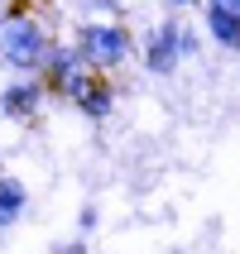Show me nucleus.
<instances>
[{
  "label": "nucleus",
  "mask_w": 240,
  "mask_h": 254,
  "mask_svg": "<svg viewBox=\"0 0 240 254\" xmlns=\"http://www.w3.org/2000/svg\"><path fill=\"white\" fill-rule=\"evenodd\" d=\"M43 58H48V39H43V29L34 19H19V24H10L0 34V63L5 67L29 72V67H39Z\"/></svg>",
  "instance_id": "1"
},
{
  "label": "nucleus",
  "mask_w": 240,
  "mask_h": 254,
  "mask_svg": "<svg viewBox=\"0 0 240 254\" xmlns=\"http://www.w3.org/2000/svg\"><path fill=\"white\" fill-rule=\"evenodd\" d=\"M72 53H77V63L115 67V63H125V53H130V34L120 24H86L82 29V43H77Z\"/></svg>",
  "instance_id": "2"
},
{
  "label": "nucleus",
  "mask_w": 240,
  "mask_h": 254,
  "mask_svg": "<svg viewBox=\"0 0 240 254\" xmlns=\"http://www.w3.org/2000/svg\"><path fill=\"white\" fill-rule=\"evenodd\" d=\"M178 34H183L178 24H163L154 39H149V72H159V77L173 72V63H178Z\"/></svg>",
  "instance_id": "3"
},
{
  "label": "nucleus",
  "mask_w": 240,
  "mask_h": 254,
  "mask_svg": "<svg viewBox=\"0 0 240 254\" xmlns=\"http://www.w3.org/2000/svg\"><path fill=\"white\" fill-rule=\"evenodd\" d=\"M29 197H24V183H14L10 173H0V230H10L19 216H24Z\"/></svg>",
  "instance_id": "4"
},
{
  "label": "nucleus",
  "mask_w": 240,
  "mask_h": 254,
  "mask_svg": "<svg viewBox=\"0 0 240 254\" xmlns=\"http://www.w3.org/2000/svg\"><path fill=\"white\" fill-rule=\"evenodd\" d=\"M39 96H43V86H39V82H19V86H10V91L0 96V111L10 115V120H24V115H34Z\"/></svg>",
  "instance_id": "5"
},
{
  "label": "nucleus",
  "mask_w": 240,
  "mask_h": 254,
  "mask_svg": "<svg viewBox=\"0 0 240 254\" xmlns=\"http://www.w3.org/2000/svg\"><path fill=\"white\" fill-rule=\"evenodd\" d=\"M207 29L221 48H240V14L221 10V5H207Z\"/></svg>",
  "instance_id": "6"
},
{
  "label": "nucleus",
  "mask_w": 240,
  "mask_h": 254,
  "mask_svg": "<svg viewBox=\"0 0 240 254\" xmlns=\"http://www.w3.org/2000/svg\"><path fill=\"white\" fill-rule=\"evenodd\" d=\"M77 106H82L91 120H106V115H111V91H106V86H91V82H86L82 91H77Z\"/></svg>",
  "instance_id": "7"
},
{
  "label": "nucleus",
  "mask_w": 240,
  "mask_h": 254,
  "mask_svg": "<svg viewBox=\"0 0 240 254\" xmlns=\"http://www.w3.org/2000/svg\"><path fill=\"white\" fill-rule=\"evenodd\" d=\"M48 72H53V86L63 91V86L77 77V53H72V48H58V53H48Z\"/></svg>",
  "instance_id": "8"
},
{
  "label": "nucleus",
  "mask_w": 240,
  "mask_h": 254,
  "mask_svg": "<svg viewBox=\"0 0 240 254\" xmlns=\"http://www.w3.org/2000/svg\"><path fill=\"white\" fill-rule=\"evenodd\" d=\"M212 5H221V10H231V14H240V0H212Z\"/></svg>",
  "instance_id": "9"
},
{
  "label": "nucleus",
  "mask_w": 240,
  "mask_h": 254,
  "mask_svg": "<svg viewBox=\"0 0 240 254\" xmlns=\"http://www.w3.org/2000/svg\"><path fill=\"white\" fill-rule=\"evenodd\" d=\"M58 254H86V245H68V250H58Z\"/></svg>",
  "instance_id": "10"
},
{
  "label": "nucleus",
  "mask_w": 240,
  "mask_h": 254,
  "mask_svg": "<svg viewBox=\"0 0 240 254\" xmlns=\"http://www.w3.org/2000/svg\"><path fill=\"white\" fill-rule=\"evenodd\" d=\"M173 5H192V0H173Z\"/></svg>",
  "instance_id": "11"
}]
</instances>
